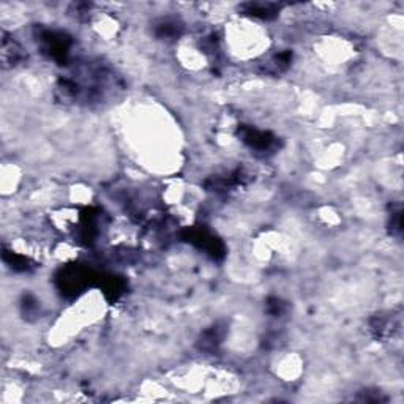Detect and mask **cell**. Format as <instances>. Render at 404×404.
<instances>
[{
  "label": "cell",
  "instance_id": "1",
  "mask_svg": "<svg viewBox=\"0 0 404 404\" xmlns=\"http://www.w3.org/2000/svg\"><path fill=\"white\" fill-rule=\"evenodd\" d=\"M40 43L43 53L48 54L51 59L57 62H67L71 49V40L62 32L46 31L40 35Z\"/></svg>",
  "mask_w": 404,
  "mask_h": 404
},
{
  "label": "cell",
  "instance_id": "2",
  "mask_svg": "<svg viewBox=\"0 0 404 404\" xmlns=\"http://www.w3.org/2000/svg\"><path fill=\"white\" fill-rule=\"evenodd\" d=\"M239 134L247 146H250L256 152H264V154L265 150H270L273 147V144H275V136L251 127L239 128Z\"/></svg>",
  "mask_w": 404,
  "mask_h": 404
},
{
  "label": "cell",
  "instance_id": "3",
  "mask_svg": "<svg viewBox=\"0 0 404 404\" xmlns=\"http://www.w3.org/2000/svg\"><path fill=\"white\" fill-rule=\"evenodd\" d=\"M247 13H250L251 16H257L262 19H270L277 14V6L272 4H248L247 5Z\"/></svg>",
  "mask_w": 404,
  "mask_h": 404
}]
</instances>
